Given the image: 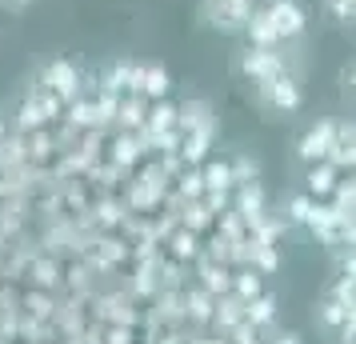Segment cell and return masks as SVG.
<instances>
[{
  "instance_id": "4",
  "label": "cell",
  "mask_w": 356,
  "mask_h": 344,
  "mask_svg": "<svg viewBox=\"0 0 356 344\" xmlns=\"http://www.w3.org/2000/svg\"><path fill=\"white\" fill-rule=\"evenodd\" d=\"M337 145H340V124L337 120H316V124L300 136L296 156H300L305 164H321V161H328V156L337 152Z\"/></svg>"
},
{
  "instance_id": "21",
  "label": "cell",
  "mask_w": 356,
  "mask_h": 344,
  "mask_svg": "<svg viewBox=\"0 0 356 344\" xmlns=\"http://www.w3.org/2000/svg\"><path fill=\"white\" fill-rule=\"evenodd\" d=\"M212 208L209 204H204V200H193V204H188V208H184V229H193V232H200V229H209L212 224Z\"/></svg>"
},
{
  "instance_id": "32",
  "label": "cell",
  "mask_w": 356,
  "mask_h": 344,
  "mask_svg": "<svg viewBox=\"0 0 356 344\" xmlns=\"http://www.w3.org/2000/svg\"><path fill=\"white\" fill-rule=\"evenodd\" d=\"M0 132H4V124H0Z\"/></svg>"
},
{
  "instance_id": "14",
  "label": "cell",
  "mask_w": 356,
  "mask_h": 344,
  "mask_svg": "<svg viewBox=\"0 0 356 344\" xmlns=\"http://www.w3.org/2000/svg\"><path fill=\"white\" fill-rule=\"evenodd\" d=\"M200 172H204V193H228V188H236V172H232L228 161H209Z\"/></svg>"
},
{
  "instance_id": "28",
  "label": "cell",
  "mask_w": 356,
  "mask_h": 344,
  "mask_svg": "<svg viewBox=\"0 0 356 344\" xmlns=\"http://www.w3.org/2000/svg\"><path fill=\"white\" fill-rule=\"evenodd\" d=\"M232 172H236V184L257 181V161H248V156H236V161H232Z\"/></svg>"
},
{
  "instance_id": "8",
  "label": "cell",
  "mask_w": 356,
  "mask_h": 344,
  "mask_svg": "<svg viewBox=\"0 0 356 344\" xmlns=\"http://www.w3.org/2000/svg\"><path fill=\"white\" fill-rule=\"evenodd\" d=\"M340 184V168L332 161H321V164H308V177H305V188L312 200H324L332 197Z\"/></svg>"
},
{
  "instance_id": "27",
  "label": "cell",
  "mask_w": 356,
  "mask_h": 344,
  "mask_svg": "<svg viewBox=\"0 0 356 344\" xmlns=\"http://www.w3.org/2000/svg\"><path fill=\"white\" fill-rule=\"evenodd\" d=\"M340 92L348 100H356V60H348V65L340 68Z\"/></svg>"
},
{
  "instance_id": "17",
  "label": "cell",
  "mask_w": 356,
  "mask_h": 344,
  "mask_svg": "<svg viewBox=\"0 0 356 344\" xmlns=\"http://www.w3.org/2000/svg\"><path fill=\"white\" fill-rule=\"evenodd\" d=\"M273 316H276V296L273 293H260L257 300H248V304H244V320H248L252 328L268 325Z\"/></svg>"
},
{
  "instance_id": "16",
  "label": "cell",
  "mask_w": 356,
  "mask_h": 344,
  "mask_svg": "<svg viewBox=\"0 0 356 344\" xmlns=\"http://www.w3.org/2000/svg\"><path fill=\"white\" fill-rule=\"evenodd\" d=\"M260 293H264V284H260V272L252 264L241 268V272H232V296H241L244 304H248V300H257Z\"/></svg>"
},
{
  "instance_id": "6",
  "label": "cell",
  "mask_w": 356,
  "mask_h": 344,
  "mask_svg": "<svg viewBox=\"0 0 356 344\" xmlns=\"http://www.w3.org/2000/svg\"><path fill=\"white\" fill-rule=\"evenodd\" d=\"M268 13H273L276 28H280V36H284V44L305 36L308 13H305V4H300V0H268Z\"/></svg>"
},
{
  "instance_id": "31",
  "label": "cell",
  "mask_w": 356,
  "mask_h": 344,
  "mask_svg": "<svg viewBox=\"0 0 356 344\" xmlns=\"http://www.w3.org/2000/svg\"><path fill=\"white\" fill-rule=\"evenodd\" d=\"M276 344H305V341H300L296 332H284V336H280V341H276Z\"/></svg>"
},
{
  "instance_id": "15",
  "label": "cell",
  "mask_w": 356,
  "mask_h": 344,
  "mask_svg": "<svg viewBox=\"0 0 356 344\" xmlns=\"http://www.w3.org/2000/svg\"><path fill=\"white\" fill-rule=\"evenodd\" d=\"M172 88V76L164 72L161 65H145V76H140V97L145 100H164Z\"/></svg>"
},
{
  "instance_id": "25",
  "label": "cell",
  "mask_w": 356,
  "mask_h": 344,
  "mask_svg": "<svg viewBox=\"0 0 356 344\" xmlns=\"http://www.w3.org/2000/svg\"><path fill=\"white\" fill-rule=\"evenodd\" d=\"M140 145H145V140H136V136H124V140H116V164H132L136 161V156H140Z\"/></svg>"
},
{
  "instance_id": "3",
  "label": "cell",
  "mask_w": 356,
  "mask_h": 344,
  "mask_svg": "<svg viewBox=\"0 0 356 344\" xmlns=\"http://www.w3.org/2000/svg\"><path fill=\"white\" fill-rule=\"evenodd\" d=\"M232 68H236V76H244V81H273V76H280V72H289V56L280 49H257V44H244V49H236V56H232Z\"/></svg>"
},
{
  "instance_id": "22",
  "label": "cell",
  "mask_w": 356,
  "mask_h": 344,
  "mask_svg": "<svg viewBox=\"0 0 356 344\" xmlns=\"http://www.w3.org/2000/svg\"><path fill=\"white\" fill-rule=\"evenodd\" d=\"M324 13L337 24H356V0H324Z\"/></svg>"
},
{
  "instance_id": "30",
  "label": "cell",
  "mask_w": 356,
  "mask_h": 344,
  "mask_svg": "<svg viewBox=\"0 0 356 344\" xmlns=\"http://www.w3.org/2000/svg\"><path fill=\"white\" fill-rule=\"evenodd\" d=\"M29 4H33V0H0V13H13V17H20V13H29Z\"/></svg>"
},
{
  "instance_id": "18",
  "label": "cell",
  "mask_w": 356,
  "mask_h": 344,
  "mask_svg": "<svg viewBox=\"0 0 356 344\" xmlns=\"http://www.w3.org/2000/svg\"><path fill=\"white\" fill-rule=\"evenodd\" d=\"M116 116H120V124H124V129H145V120H148L145 97H140V92H136V97L120 100V108H116Z\"/></svg>"
},
{
  "instance_id": "29",
  "label": "cell",
  "mask_w": 356,
  "mask_h": 344,
  "mask_svg": "<svg viewBox=\"0 0 356 344\" xmlns=\"http://www.w3.org/2000/svg\"><path fill=\"white\" fill-rule=\"evenodd\" d=\"M340 277L356 284V252H344V256H340Z\"/></svg>"
},
{
  "instance_id": "23",
  "label": "cell",
  "mask_w": 356,
  "mask_h": 344,
  "mask_svg": "<svg viewBox=\"0 0 356 344\" xmlns=\"http://www.w3.org/2000/svg\"><path fill=\"white\" fill-rule=\"evenodd\" d=\"M312 204H316L312 197H289V204H284V208H289V220H292V224H308Z\"/></svg>"
},
{
  "instance_id": "11",
  "label": "cell",
  "mask_w": 356,
  "mask_h": 344,
  "mask_svg": "<svg viewBox=\"0 0 356 344\" xmlns=\"http://www.w3.org/2000/svg\"><path fill=\"white\" fill-rule=\"evenodd\" d=\"M209 120H212V104L200 100V97L184 100V104L177 108V129L180 132H193V129H200V124H209Z\"/></svg>"
},
{
  "instance_id": "2",
  "label": "cell",
  "mask_w": 356,
  "mask_h": 344,
  "mask_svg": "<svg viewBox=\"0 0 356 344\" xmlns=\"http://www.w3.org/2000/svg\"><path fill=\"white\" fill-rule=\"evenodd\" d=\"M257 104H260V113H268V116L300 113L305 108V84H300V76H292V72H280L273 81H260Z\"/></svg>"
},
{
  "instance_id": "13",
  "label": "cell",
  "mask_w": 356,
  "mask_h": 344,
  "mask_svg": "<svg viewBox=\"0 0 356 344\" xmlns=\"http://www.w3.org/2000/svg\"><path fill=\"white\" fill-rule=\"evenodd\" d=\"M200 288H209L212 296H228L232 293V272H228V264H220V261H204L200 264Z\"/></svg>"
},
{
  "instance_id": "10",
  "label": "cell",
  "mask_w": 356,
  "mask_h": 344,
  "mask_svg": "<svg viewBox=\"0 0 356 344\" xmlns=\"http://www.w3.org/2000/svg\"><path fill=\"white\" fill-rule=\"evenodd\" d=\"M236 213H241L244 220H248V229H252L260 216H264V188H260L257 181L236 184Z\"/></svg>"
},
{
  "instance_id": "19",
  "label": "cell",
  "mask_w": 356,
  "mask_h": 344,
  "mask_svg": "<svg viewBox=\"0 0 356 344\" xmlns=\"http://www.w3.org/2000/svg\"><path fill=\"white\" fill-rule=\"evenodd\" d=\"M216 325H225V328H236L244 325V300L241 296H220L216 300V316H212Z\"/></svg>"
},
{
  "instance_id": "26",
  "label": "cell",
  "mask_w": 356,
  "mask_h": 344,
  "mask_svg": "<svg viewBox=\"0 0 356 344\" xmlns=\"http://www.w3.org/2000/svg\"><path fill=\"white\" fill-rule=\"evenodd\" d=\"M172 252H177V256H193V252H196V232L193 229H180L177 236H172Z\"/></svg>"
},
{
  "instance_id": "12",
  "label": "cell",
  "mask_w": 356,
  "mask_h": 344,
  "mask_svg": "<svg viewBox=\"0 0 356 344\" xmlns=\"http://www.w3.org/2000/svg\"><path fill=\"white\" fill-rule=\"evenodd\" d=\"M248 264H252L257 272H276V268H280L276 245L273 240H264V236H252V232H248Z\"/></svg>"
},
{
  "instance_id": "5",
  "label": "cell",
  "mask_w": 356,
  "mask_h": 344,
  "mask_svg": "<svg viewBox=\"0 0 356 344\" xmlns=\"http://www.w3.org/2000/svg\"><path fill=\"white\" fill-rule=\"evenodd\" d=\"M40 84H44V92H52V97H60V100H76L81 97V72H76V65H68V60H52V65H44Z\"/></svg>"
},
{
  "instance_id": "33",
  "label": "cell",
  "mask_w": 356,
  "mask_h": 344,
  "mask_svg": "<svg viewBox=\"0 0 356 344\" xmlns=\"http://www.w3.org/2000/svg\"><path fill=\"white\" fill-rule=\"evenodd\" d=\"M353 344H356V341H353Z\"/></svg>"
},
{
  "instance_id": "24",
  "label": "cell",
  "mask_w": 356,
  "mask_h": 344,
  "mask_svg": "<svg viewBox=\"0 0 356 344\" xmlns=\"http://www.w3.org/2000/svg\"><path fill=\"white\" fill-rule=\"evenodd\" d=\"M180 197H188V200L204 197V172H184L180 177Z\"/></svg>"
},
{
  "instance_id": "20",
  "label": "cell",
  "mask_w": 356,
  "mask_h": 344,
  "mask_svg": "<svg viewBox=\"0 0 356 344\" xmlns=\"http://www.w3.org/2000/svg\"><path fill=\"white\" fill-rule=\"evenodd\" d=\"M188 316H193V320H212V316H216V296H212L209 288H193V293H188Z\"/></svg>"
},
{
  "instance_id": "7",
  "label": "cell",
  "mask_w": 356,
  "mask_h": 344,
  "mask_svg": "<svg viewBox=\"0 0 356 344\" xmlns=\"http://www.w3.org/2000/svg\"><path fill=\"white\" fill-rule=\"evenodd\" d=\"M248 44H257V49H280L284 44V36H280V28H276L273 13H268V4H260L257 13H252V20H248Z\"/></svg>"
},
{
  "instance_id": "1",
  "label": "cell",
  "mask_w": 356,
  "mask_h": 344,
  "mask_svg": "<svg viewBox=\"0 0 356 344\" xmlns=\"http://www.w3.org/2000/svg\"><path fill=\"white\" fill-rule=\"evenodd\" d=\"M257 8H260L257 0H200L196 4V20L220 36H244Z\"/></svg>"
},
{
  "instance_id": "9",
  "label": "cell",
  "mask_w": 356,
  "mask_h": 344,
  "mask_svg": "<svg viewBox=\"0 0 356 344\" xmlns=\"http://www.w3.org/2000/svg\"><path fill=\"white\" fill-rule=\"evenodd\" d=\"M212 140H216V116H212L209 124H200V129L184 132V145H180V156H184V164H196L209 156Z\"/></svg>"
}]
</instances>
